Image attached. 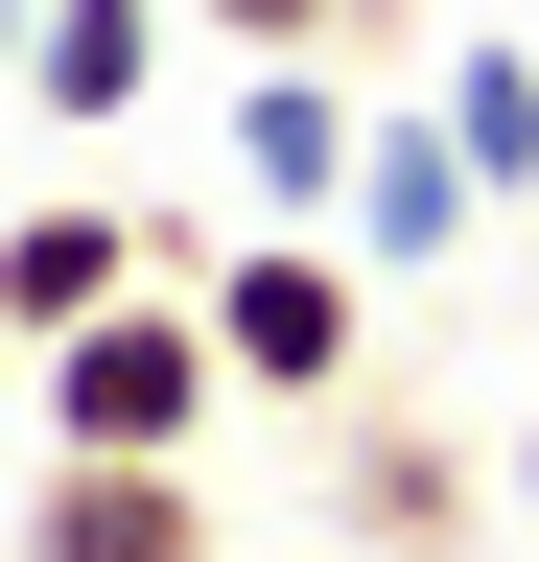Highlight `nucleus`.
Wrapping results in <instances>:
<instances>
[{
  "label": "nucleus",
  "instance_id": "nucleus-10",
  "mask_svg": "<svg viewBox=\"0 0 539 562\" xmlns=\"http://www.w3.org/2000/svg\"><path fill=\"white\" fill-rule=\"evenodd\" d=\"M24 47H47V0H0V94H24Z\"/></svg>",
  "mask_w": 539,
  "mask_h": 562
},
{
  "label": "nucleus",
  "instance_id": "nucleus-12",
  "mask_svg": "<svg viewBox=\"0 0 539 562\" xmlns=\"http://www.w3.org/2000/svg\"><path fill=\"white\" fill-rule=\"evenodd\" d=\"M0 351H24V328H0Z\"/></svg>",
  "mask_w": 539,
  "mask_h": 562
},
{
  "label": "nucleus",
  "instance_id": "nucleus-11",
  "mask_svg": "<svg viewBox=\"0 0 539 562\" xmlns=\"http://www.w3.org/2000/svg\"><path fill=\"white\" fill-rule=\"evenodd\" d=\"M516 492H539V422H516Z\"/></svg>",
  "mask_w": 539,
  "mask_h": 562
},
{
  "label": "nucleus",
  "instance_id": "nucleus-7",
  "mask_svg": "<svg viewBox=\"0 0 539 562\" xmlns=\"http://www.w3.org/2000/svg\"><path fill=\"white\" fill-rule=\"evenodd\" d=\"M165 47H188V0H47V47H24V117L47 140H117L165 94Z\"/></svg>",
  "mask_w": 539,
  "mask_h": 562
},
{
  "label": "nucleus",
  "instance_id": "nucleus-8",
  "mask_svg": "<svg viewBox=\"0 0 539 562\" xmlns=\"http://www.w3.org/2000/svg\"><path fill=\"white\" fill-rule=\"evenodd\" d=\"M446 117L493 165V211H539V47H446Z\"/></svg>",
  "mask_w": 539,
  "mask_h": 562
},
{
  "label": "nucleus",
  "instance_id": "nucleus-4",
  "mask_svg": "<svg viewBox=\"0 0 539 562\" xmlns=\"http://www.w3.org/2000/svg\"><path fill=\"white\" fill-rule=\"evenodd\" d=\"M469 235H493V165H469V117L375 70V165H352V258H375V281H446Z\"/></svg>",
  "mask_w": 539,
  "mask_h": 562
},
{
  "label": "nucleus",
  "instance_id": "nucleus-5",
  "mask_svg": "<svg viewBox=\"0 0 539 562\" xmlns=\"http://www.w3.org/2000/svg\"><path fill=\"white\" fill-rule=\"evenodd\" d=\"M352 165H375L352 70H235V211L258 235H352Z\"/></svg>",
  "mask_w": 539,
  "mask_h": 562
},
{
  "label": "nucleus",
  "instance_id": "nucleus-6",
  "mask_svg": "<svg viewBox=\"0 0 539 562\" xmlns=\"http://www.w3.org/2000/svg\"><path fill=\"white\" fill-rule=\"evenodd\" d=\"M24 562H235V539H212V492H188V469L47 446V492H24Z\"/></svg>",
  "mask_w": 539,
  "mask_h": 562
},
{
  "label": "nucleus",
  "instance_id": "nucleus-3",
  "mask_svg": "<svg viewBox=\"0 0 539 562\" xmlns=\"http://www.w3.org/2000/svg\"><path fill=\"white\" fill-rule=\"evenodd\" d=\"M142 281H212V235H188V211H94V188H24V211H0V328H24V351H71L94 305H142Z\"/></svg>",
  "mask_w": 539,
  "mask_h": 562
},
{
  "label": "nucleus",
  "instance_id": "nucleus-1",
  "mask_svg": "<svg viewBox=\"0 0 539 562\" xmlns=\"http://www.w3.org/2000/svg\"><path fill=\"white\" fill-rule=\"evenodd\" d=\"M24 375H47V446L188 469V446H212V398H235V351H212V281H142V305H94L71 351H24Z\"/></svg>",
  "mask_w": 539,
  "mask_h": 562
},
{
  "label": "nucleus",
  "instance_id": "nucleus-9",
  "mask_svg": "<svg viewBox=\"0 0 539 562\" xmlns=\"http://www.w3.org/2000/svg\"><path fill=\"white\" fill-rule=\"evenodd\" d=\"M188 24H212L235 70H352V47H375V0H188Z\"/></svg>",
  "mask_w": 539,
  "mask_h": 562
},
{
  "label": "nucleus",
  "instance_id": "nucleus-2",
  "mask_svg": "<svg viewBox=\"0 0 539 562\" xmlns=\"http://www.w3.org/2000/svg\"><path fill=\"white\" fill-rule=\"evenodd\" d=\"M212 351H235V398L328 422V398L375 375V281L328 258V235H212Z\"/></svg>",
  "mask_w": 539,
  "mask_h": 562
}]
</instances>
